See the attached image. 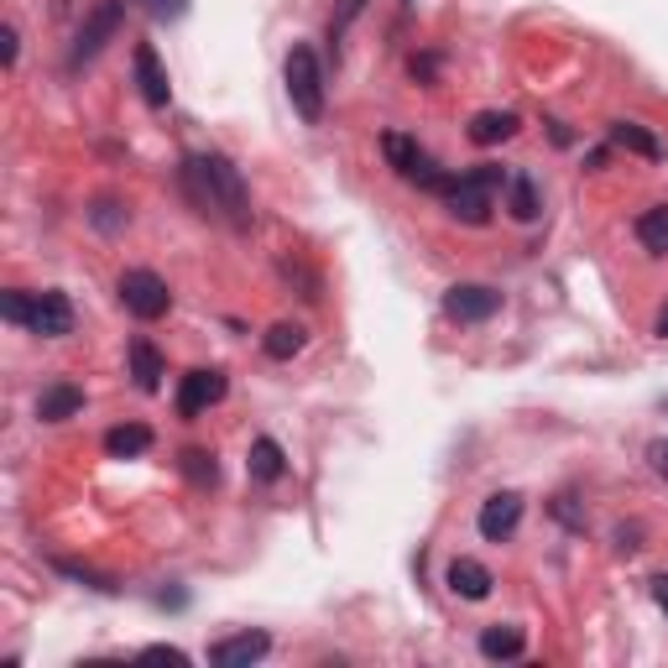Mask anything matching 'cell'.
Instances as JSON below:
<instances>
[{
	"instance_id": "24",
	"label": "cell",
	"mask_w": 668,
	"mask_h": 668,
	"mask_svg": "<svg viewBox=\"0 0 668 668\" xmlns=\"http://www.w3.org/2000/svg\"><path fill=\"white\" fill-rule=\"evenodd\" d=\"M183 475L194 481V486H215L219 481V465L209 450H183Z\"/></svg>"
},
{
	"instance_id": "8",
	"label": "cell",
	"mask_w": 668,
	"mask_h": 668,
	"mask_svg": "<svg viewBox=\"0 0 668 668\" xmlns=\"http://www.w3.org/2000/svg\"><path fill=\"white\" fill-rule=\"evenodd\" d=\"M120 17H126V11H120V0H105L95 17H89V21L79 26V37H74V53H68V63L79 68V63L95 58L99 47H105V42H110V37L120 32Z\"/></svg>"
},
{
	"instance_id": "2",
	"label": "cell",
	"mask_w": 668,
	"mask_h": 668,
	"mask_svg": "<svg viewBox=\"0 0 668 668\" xmlns=\"http://www.w3.org/2000/svg\"><path fill=\"white\" fill-rule=\"evenodd\" d=\"M507 168H496V162H481L475 173H460L444 183V204H450V215L460 225H486L496 209V188H507Z\"/></svg>"
},
{
	"instance_id": "19",
	"label": "cell",
	"mask_w": 668,
	"mask_h": 668,
	"mask_svg": "<svg viewBox=\"0 0 668 668\" xmlns=\"http://www.w3.org/2000/svg\"><path fill=\"white\" fill-rule=\"evenodd\" d=\"M105 450L116 454V460H137V454L152 450V429L147 423H120V429L105 433Z\"/></svg>"
},
{
	"instance_id": "17",
	"label": "cell",
	"mask_w": 668,
	"mask_h": 668,
	"mask_svg": "<svg viewBox=\"0 0 668 668\" xmlns=\"http://www.w3.org/2000/svg\"><path fill=\"white\" fill-rule=\"evenodd\" d=\"M517 137V116L511 110H481L471 120V141L475 147H496V141H511Z\"/></svg>"
},
{
	"instance_id": "26",
	"label": "cell",
	"mask_w": 668,
	"mask_h": 668,
	"mask_svg": "<svg viewBox=\"0 0 668 668\" xmlns=\"http://www.w3.org/2000/svg\"><path fill=\"white\" fill-rule=\"evenodd\" d=\"M0 314L11 319V324H32V293H21V288L0 293Z\"/></svg>"
},
{
	"instance_id": "29",
	"label": "cell",
	"mask_w": 668,
	"mask_h": 668,
	"mask_svg": "<svg viewBox=\"0 0 668 668\" xmlns=\"http://www.w3.org/2000/svg\"><path fill=\"white\" fill-rule=\"evenodd\" d=\"M648 460H653V471L668 481V439H653V450H648Z\"/></svg>"
},
{
	"instance_id": "5",
	"label": "cell",
	"mask_w": 668,
	"mask_h": 668,
	"mask_svg": "<svg viewBox=\"0 0 668 668\" xmlns=\"http://www.w3.org/2000/svg\"><path fill=\"white\" fill-rule=\"evenodd\" d=\"M120 303H126V314L141 319V324H152L173 309V293H168V282L158 272H147V267H131V272L120 277Z\"/></svg>"
},
{
	"instance_id": "3",
	"label": "cell",
	"mask_w": 668,
	"mask_h": 668,
	"mask_svg": "<svg viewBox=\"0 0 668 668\" xmlns=\"http://www.w3.org/2000/svg\"><path fill=\"white\" fill-rule=\"evenodd\" d=\"M288 99H293V110L309 126L324 120V68H319L314 47H293L288 53Z\"/></svg>"
},
{
	"instance_id": "10",
	"label": "cell",
	"mask_w": 668,
	"mask_h": 668,
	"mask_svg": "<svg viewBox=\"0 0 668 668\" xmlns=\"http://www.w3.org/2000/svg\"><path fill=\"white\" fill-rule=\"evenodd\" d=\"M272 653V637L267 632H236V637H219L209 648V664L215 668H251Z\"/></svg>"
},
{
	"instance_id": "7",
	"label": "cell",
	"mask_w": 668,
	"mask_h": 668,
	"mask_svg": "<svg viewBox=\"0 0 668 668\" xmlns=\"http://www.w3.org/2000/svg\"><path fill=\"white\" fill-rule=\"evenodd\" d=\"M517 522H522V496L517 492L486 496V502H481V517H475V528H481L486 543H507L511 532H517Z\"/></svg>"
},
{
	"instance_id": "6",
	"label": "cell",
	"mask_w": 668,
	"mask_h": 668,
	"mask_svg": "<svg viewBox=\"0 0 668 668\" xmlns=\"http://www.w3.org/2000/svg\"><path fill=\"white\" fill-rule=\"evenodd\" d=\"M496 309H502V293L486 282H454L444 293V314L454 324H486V319H496Z\"/></svg>"
},
{
	"instance_id": "25",
	"label": "cell",
	"mask_w": 668,
	"mask_h": 668,
	"mask_svg": "<svg viewBox=\"0 0 668 668\" xmlns=\"http://www.w3.org/2000/svg\"><path fill=\"white\" fill-rule=\"evenodd\" d=\"M89 219H95V230H105V236H116V230H126V209H120L116 198H99L95 209H89Z\"/></svg>"
},
{
	"instance_id": "18",
	"label": "cell",
	"mask_w": 668,
	"mask_h": 668,
	"mask_svg": "<svg viewBox=\"0 0 668 668\" xmlns=\"http://www.w3.org/2000/svg\"><path fill=\"white\" fill-rule=\"evenodd\" d=\"M522 648H528V637H522V627H486L481 632V658H492V664H502V658H522Z\"/></svg>"
},
{
	"instance_id": "4",
	"label": "cell",
	"mask_w": 668,
	"mask_h": 668,
	"mask_svg": "<svg viewBox=\"0 0 668 668\" xmlns=\"http://www.w3.org/2000/svg\"><path fill=\"white\" fill-rule=\"evenodd\" d=\"M381 152H387V162L397 168V177H408V183H418L423 194H444V183H450V173H439V162H433L413 137H402V131H387V137H381Z\"/></svg>"
},
{
	"instance_id": "12",
	"label": "cell",
	"mask_w": 668,
	"mask_h": 668,
	"mask_svg": "<svg viewBox=\"0 0 668 668\" xmlns=\"http://www.w3.org/2000/svg\"><path fill=\"white\" fill-rule=\"evenodd\" d=\"M137 84H141V99L152 105V110H168V99H173V89H168V68L158 63V47L152 42H141L137 47Z\"/></svg>"
},
{
	"instance_id": "11",
	"label": "cell",
	"mask_w": 668,
	"mask_h": 668,
	"mask_svg": "<svg viewBox=\"0 0 668 668\" xmlns=\"http://www.w3.org/2000/svg\"><path fill=\"white\" fill-rule=\"evenodd\" d=\"M225 387H230V381H225V371H215V366H209V371H188L183 387H177V413L198 418L204 408H215L219 397H225Z\"/></svg>"
},
{
	"instance_id": "23",
	"label": "cell",
	"mask_w": 668,
	"mask_h": 668,
	"mask_svg": "<svg viewBox=\"0 0 668 668\" xmlns=\"http://www.w3.org/2000/svg\"><path fill=\"white\" fill-rule=\"evenodd\" d=\"M637 240H643L653 256H668V204H653V209L637 215Z\"/></svg>"
},
{
	"instance_id": "16",
	"label": "cell",
	"mask_w": 668,
	"mask_h": 668,
	"mask_svg": "<svg viewBox=\"0 0 668 668\" xmlns=\"http://www.w3.org/2000/svg\"><path fill=\"white\" fill-rule=\"evenodd\" d=\"M84 408V392L79 387H68V381H58V387H47V392L37 397V418L42 423H63V418H74Z\"/></svg>"
},
{
	"instance_id": "30",
	"label": "cell",
	"mask_w": 668,
	"mask_h": 668,
	"mask_svg": "<svg viewBox=\"0 0 668 668\" xmlns=\"http://www.w3.org/2000/svg\"><path fill=\"white\" fill-rule=\"evenodd\" d=\"M360 6H366V0H340V21H334V26H330V37H334V32H340V26H345V21H355V17H360Z\"/></svg>"
},
{
	"instance_id": "21",
	"label": "cell",
	"mask_w": 668,
	"mask_h": 668,
	"mask_svg": "<svg viewBox=\"0 0 668 668\" xmlns=\"http://www.w3.org/2000/svg\"><path fill=\"white\" fill-rule=\"evenodd\" d=\"M611 141H616L622 152H637V158H648V162L664 158V141L648 137V131H643V126H632V120H616V126H611Z\"/></svg>"
},
{
	"instance_id": "15",
	"label": "cell",
	"mask_w": 668,
	"mask_h": 668,
	"mask_svg": "<svg viewBox=\"0 0 668 668\" xmlns=\"http://www.w3.org/2000/svg\"><path fill=\"white\" fill-rule=\"evenodd\" d=\"M131 376H137L141 392H158L162 376H168V366H162V355L152 340H131Z\"/></svg>"
},
{
	"instance_id": "32",
	"label": "cell",
	"mask_w": 668,
	"mask_h": 668,
	"mask_svg": "<svg viewBox=\"0 0 668 668\" xmlns=\"http://www.w3.org/2000/svg\"><path fill=\"white\" fill-rule=\"evenodd\" d=\"M653 601H658V611L668 616V574H658V580H653Z\"/></svg>"
},
{
	"instance_id": "27",
	"label": "cell",
	"mask_w": 668,
	"mask_h": 668,
	"mask_svg": "<svg viewBox=\"0 0 668 668\" xmlns=\"http://www.w3.org/2000/svg\"><path fill=\"white\" fill-rule=\"evenodd\" d=\"M141 6H147L158 21H177L183 11H188V0H141Z\"/></svg>"
},
{
	"instance_id": "33",
	"label": "cell",
	"mask_w": 668,
	"mask_h": 668,
	"mask_svg": "<svg viewBox=\"0 0 668 668\" xmlns=\"http://www.w3.org/2000/svg\"><path fill=\"white\" fill-rule=\"evenodd\" d=\"M433 68H439V58H413V79H433Z\"/></svg>"
},
{
	"instance_id": "28",
	"label": "cell",
	"mask_w": 668,
	"mask_h": 668,
	"mask_svg": "<svg viewBox=\"0 0 668 668\" xmlns=\"http://www.w3.org/2000/svg\"><path fill=\"white\" fill-rule=\"evenodd\" d=\"M141 658H147V664H177V668L188 664V653H177V648H147Z\"/></svg>"
},
{
	"instance_id": "14",
	"label": "cell",
	"mask_w": 668,
	"mask_h": 668,
	"mask_svg": "<svg viewBox=\"0 0 668 668\" xmlns=\"http://www.w3.org/2000/svg\"><path fill=\"white\" fill-rule=\"evenodd\" d=\"M246 471H251V481H261V486L282 481V471H288V460H282V444H277V439H256L251 454H246Z\"/></svg>"
},
{
	"instance_id": "9",
	"label": "cell",
	"mask_w": 668,
	"mask_h": 668,
	"mask_svg": "<svg viewBox=\"0 0 668 668\" xmlns=\"http://www.w3.org/2000/svg\"><path fill=\"white\" fill-rule=\"evenodd\" d=\"M32 334H42V340H63V334H74V303H68V293H32V324H26Z\"/></svg>"
},
{
	"instance_id": "34",
	"label": "cell",
	"mask_w": 668,
	"mask_h": 668,
	"mask_svg": "<svg viewBox=\"0 0 668 668\" xmlns=\"http://www.w3.org/2000/svg\"><path fill=\"white\" fill-rule=\"evenodd\" d=\"M658 334H664V340H668V309H664V314H658Z\"/></svg>"
},
{
	"instance_id": "22",
	"label": "cell",
	"mask_w": 668,
	"mask_h": 668,
	"mask_svg": "<svg viewBox=\"0 0 668 668\" xmlns=\"http://www.w3.org/2000/svg\"><path fill=\"white\" fill-rule=\"evenodd\" d=\"M303 345H309V330H303V324H272L267 340H261V351L272 355V360H293Z\"/></svg>"
},
{
	"instance_id": "31",
	"label": "cell",
	"mask_w": 668,
	"mask_h": 668,
	"mask_svg": "<svg viewBox=\"0 0 668 668\" xmlns=\"http://www.w3.org/2000/svg\"><path fill=\"white\" fill-rule=\"evenodd\" d=\"M0 53H6V68H17V26L0 32Z\"/></svg>"
},
{
	"instance_id": "13",
	"label": "cell",
	"mask_w": 668,
	"mask_h": 668,
	"mask_svg": "<svg viewBox=\"0 0 668 668\" xmlns=\"http://www.w3.org/2000/svg\"><path fill=\"white\" fill-rule=\"evenodd\" d=\"M444 580H450V590L460 595V601H486V595H492V585H496L492 570H486L481 559H454Z\"/></svg>"
},
{
	"instance_id": "20",
	"label": "cell",
	"mask_w": 668,
	"mask_h": 668,
	"mask_svg": "<svg viewBox=\"0 0 668 668\" xmlns=\"http://www.w3.org/2000/svg\"><path fill=\"white\" fill-rule=\"evenodd\" d=\"M507 209L511 219H522V225H532V219L543 215V198H538V183L532 177H507Z\"/></svg>"
},
{
	"instance_id": "1",
	"label": "cell",
	"mask_w": 668,
	"mask_h": 668,
	"mask_svg": "<svg viewBox=\"0 0 668 668\" xmlns=\"http://www.w3.org/2000/svg\"><path fill=\"white\" fill-rule=\"evenodd\" d=\"M183 194L194 204L198 215L209 219H225L230 230H251V194H246V183H240V168L230 158H219V152H198V158L183 162Z\"/></svg>"
}]
</instances>
